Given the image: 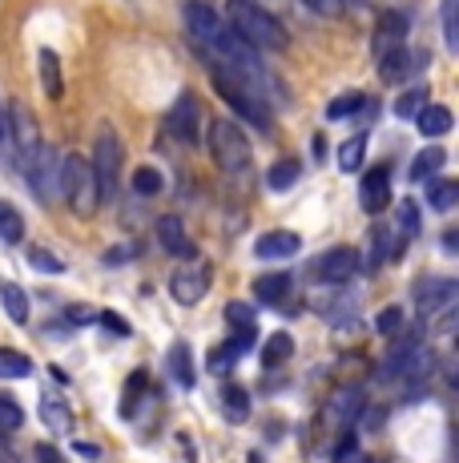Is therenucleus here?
Masks as SVG:
<instances>
[{
  "label": "nucleus",
  "mask_w": 459,
  "mask_h": 463,
  "mask_svg": "<svg viewBox=\"0 0 459 463\" xmlns=\"http://www.w3.org/2000/svg\"><path fill=\"white\" fill-rule=\"evenodd\" d=\"M222 21L234 29L238 41H246L254 52H282L290 44V33L282 29V21L275 13H267V8H254L246 5V0H226V13Z\"/></svg>",
  "instance_id": "f257e3e1"
},
{
  "label": "nucleus",
  "mask_w": 459,
  "mask_h": 463,
  "mask_svg": "<svg viewBox=\"0 0 459 463\" xmlns=\"http://www.w3.org/2000/svg\"><path fill=\"white\" fill-rule=\"evenodd\" d=\"M210 157H214V165L230 177L250 174L254 149H250V141H246V133H242L238 121L214 118V126H210Z\"/></svg>",
  "instance_id": "f03ea898"
},
{
  "label": "nucleus",
  "mask_w": 459,
  "mask_h": 463,
  "mask_svg": "<svg viewBox=\"0 0 459 463\" xmlns=\"http://www.w3.org/2000/svg\"><path fill=\"white\" fill-rule=\"evenodd\" d=\"M121 165H126V149H121V137L113 126H101L97 129V141H93V162H89V174H93V190L101 202H109L121 185Z\"/></svg>",
  "instance_id": "7ed1b4c3"
},
{
  "label": "nucleus",
  "mask_w": 459,
  "mask_h": 463,
  "mask_svg": "<svg viewBox=\"0 0 459 463\" xmlns=\"http://www.w3.org/2000/svg\"><path fill=\"white\" fill-rule=\"evenodd\" d=\"M57 190L65 194L69 202H73V213L77 218H93L97 206H101V198H97L93 190V174H89V162L77 154H69L65 162L57 169Z\"/></svg>",
  "instance_id": "20e7f679"
},
{
  "label": "nucleus",
  "mask_w": 459,
  "mask_h": 463,
  "mask_svg": "<svg viewBox=\"0 0 459 463\" xmlns=\"http://www.w3.org/2000/svg\"><path fill=\"white\" fill-rule=\"evenodd\" d=\"M8 146H13V157H16V165H21L24 174L37 165L41 154H45L41 129H37V121H33V113H29V105L24 101L8 105Z\"/></svg>",
  "instance_id": "39448f33"
},
{
  "label": "nucleus",
  "mask_w": 459,
  "mask_h": 463,
  "mask_svg": "<svg viewBox=\"0 0 459 463\" xmlns=\"http://www.w3.org/2000/svg\"><path fill=\"white\" fill-rule=\"evenodd\" d=\"M214 89H218V97L234 109V118H242V121H250L254 129H262L267 133L270 126H275V109H270L267 101H258V97H250V93H242L238 85H230L226 77H218L214 73Z\"/></svg>",
  "instance_id": "423d86ee"
},
{
  "label": "nucleus",
  "mask_w": 459,
  "mask_h": 463,
  "mask_svg": "<svg viewBox=\"0 0 459 463\" xmlns=\"http://www.w3.org/2000/svg\"><path fill=\"white\" fill-rule=\"evenodd\" d=\"M359 266H363V258H359L355 246H334V250H326L319 262L311 266V274L319 282H331V287H342V282H351L359 274Z\"/></svg>",
  "instance_id": "0eeeda50"
},
{
  "label": "nucleus",
  "mask_w": 459,
  "mask_h": 463,
  "mask_svg": "<svg viewBox=\"0 0 459 463\" xmlns=\"http://www.w3.org/2000/svg\"><path fill=\"white\" fill-rule=\"evenodd\" d=\"M165 126H170V133L182 141V146H193V141H198V129H201V101L190 93V89H182L178 101L170 105V118H165Z\"/></svg>",
  "instance_id": "6e6552de"
},
{
  "label": "nucleus",
  "mask_w": 459,
  "mask_h": 463,
  "mask_svg": "<svg viewBox=\"0 0 459 463\" xmlns=\"http://www.w3.org/2000/svg\"><path fill=\"white\" fill-rule=\"evenodd\" d=\"M359 198H363L367 213H383L387 202H391V165L387 162L370 165L363 174V182H359Z\"/></svg>",
  "instance_id": "1a4fd4ad"
},
{
  "label": "nucleus",
  "mask_w": 459,
  "mask_h": 463,
  "mask_svg": "<svg viewBox=\"0 0 459 463\" xmlns=\"http://www.w3.org/2000/svg\"><path fill=\"white\" fill-rule=\"evenodd\" d=\"M210 290V266L198 262V266H185L170 279V295L182 302V307H193V302H201Z\"/></svg>",
  "instance_id": "9d476101"
},
{
  "label": "nucleus",
  "mask_w": 459,
  "mask_h": 463,
  "mask_svg": "<svg viewBox=\"0 0 459 463\" xmlns=\"http://www.w3.org/2000/svg\"><path fill=\"white\" fill-rule=\"evenodd\" d=\"M415 298H419L423 318H427V315H444V310L455 307L459 287H455V279H427V287L415 290Z\"/></svg>",
  "instance_id": "9b49d317"
},
{
  "label": "nucleus",
  "mask_w": 459,
  "mask_h": 463,
  "mask_svg": "<svg viewBox=\"0 0 459 463\" xmlns=\"http://www.w3.org/2000/svg\"><path fill=\"white\" fill-rule=\"evenodd\" d=\"M303 250V238L295 234V230H267V234L258 238V246H254V254L262 258V262H278V258H295Z\"/></svg>",
  "instance_id": "f8f14e48"
},
{
  "label": "nucleus",
  "mask_w": 459,
  "mask_h": 463,
  "mask_svg": "<svg viewBox=\"0 0 459 463\" xmlns=\"http://www.w3.org/2000/svg\"><path fill=\"white\" fill-rule=\"evenodd\" d=\"M157 246H162L165 254H173V258H193V242H190V234H185V226H182V218L178 213H165L162 222H157Z\"/></svg>",
  "instance_id": "ddd939ff"
},
{
  "label": "nucleus",
  "mask_w": 459,
  "mask_h": 463,
  "mask_svg": "<svg viewBox=\"0 0 459 463\" xmlns=\"http://www.w3.org/2000/svg\"><path fill=\"white\" fill-rule=\"evenodd\" d=\"M407 29H411V21L403 13H383V16H379L375 37H370V49H375V57H383L387 49H395V44L407 41Z\"/></svg>",
  "instance_id": "4468645a"
},
{
  "label": "nucleus",
  "mask_w": 459,
  "mask_h": 463,
  "mask_svg": "<svg viewBox=\"0 0 459 463\" xmlns=\"http://www.w3.org/2000/svg\"><path fill=\"white\" fill-rule=\"evenodd\" d=\"M165 371L173 375V383L178 387L190 391L193 383H198V371H193V351H190V343H173L170 346V354H165Z\"/></svg>",
  "instance_id": "2eb2a0df"
},
{
  "label": "nucleus",
  "mask_w": 459,
  "mask_h": 463,
  "mask_svg": "<svg viewBox=\"0 0 459 463\" xmlns=\"http://www.w3.org/2000/svg\"><path fill=\"white\" fill-rule=\"evenodd\" d=\"M375 65H379V77H383L387 85H399L403 77L411 73V49L407 44H395V49H387L383 57H375Z\"/></svg>",
  "instance_id": "dca6fc26"
},
{
  "label": "nucleus",
  "mask_w": 459,
  "mask_h": 463,
  "mask_svg": "<svg viewBox=\"0 0 459 463\" xmlns=\"http://www.w3.org/2000/svg\"><path fill=\"white\" fill-rule=\"evenodd\" d=\"M41 420H45L57 435L73 431V411L65 407V399H61L57 391H41Z\"/></svg>",
  "instance_id": "f3484780"
},
{
  "label": "nucleus",
  "mask_w": 459,
  "mask_h": 463,
  "mask_svg": "<svg viewBox=\"0 0 459 463\" xmlns=\"http://www.w3.org/2000/svg\"><path fill=\"white\" fill-rule=\"evenodd\" d=\"M415 126H419L423 137H444V133H452V109L447 105H423L419 118H415Z\"/></svg>",
  "instance_id": "a211bd4d"
},
{
  "label": "nucleus",
  "mask_w": 459,
  "mask_h": 463,
  "mask_svg": "<svg viewBox=\"0 0 459 463\" xmlns=\"http://www.w3.org/2000/svg\"><path fill=\"white\" fill-rule=\"evenodd\" d=\"M37 73H41V85H45V93L52 101H61V93H65V77H61V61L52 49H41L37 52Z\"/></svg>",
  "instance_id": "6ab92c4d"
},
{
  "label": "nucleus",
  "mask_w": 459,
  "mask_h": 463,
  "mask_svg": "<svg viewBox=\"0 0 459 463\" xmlns=\"http://www.w3.org/2000/svg\"><path fill=\"white\" fill-rule=\"evenodd\" d=\"M290 295V274L286 270H275V274H262L258 282H254V298L267 302V307H278L282 298Z\"/></svg>",
  "instance_id": "aec40b11"
},
{
  "label": "nucleus",
  "mask_w": 459,
  "mask_h": 463,
  "mask_svg": "<svg viewBox=\"0 0 459 463\" xmlns=\"http://www.w3.org/2000/svg\"><path fill=\"white\" fill-rule=\"evenodd\" d=\"M423 185H427V206L436 213H452L455 210V202H459V185L455 182H447V177H431V182H423Z\"/></svg>",
  "instance_id": "412c9836"
},
{
  "label": "nucleus",
  "mask_w": 459,
  "mask_h": 463,
  "mask_svg": "<svg viewBox=\"0 0 459 463\" xmlns=\"http://www.w3.org/2000/svg\"><path fill=\"white\" fill-rule=\"evenodd\" d=\"M444 165H447V149H439V146L419 149V157L411 162V182H431Z\"/></svg>",
  "instance_id": "4be33fe9"
},
{
  "label": "nucleus",
  "mask_w": 459,
  "mask_h": 463,
  "mask_svg": "<svg viewBox=\"0 0 459 463\" xmlns=\"http://www.w3.org/2000/svg\"><path fill=\"white\" fill-rule=\"evenodd\" d=\"M222 415L230 423H246V420H250V395H246V387L226 383V387H222Z\"/></svg>",
  "instance_id": "5701e85b"
},
{
  "label": "nucleus",
  "mask_w": 459,
  "mask_h": 463,
  "mask_svg": "<svg viewBox=\"0 0 459 463\" xmlns=\"http://www.w3.org/2000/svg\"><path fill=\"white\" fill-rule=\"evenodd\" d=\"M290 354H295V338H290L286 331L267 335V343H262V367H282Z\"/></svg>",
  "instance_id": "b1692460"
},
{
  "label": "nucleus",
  "mask_w": 459,
  "mask_h": 463,
  "mask_svg": "<svg viewBox=\"0 0 459 463\" xmlns=\"http://www.w3.org/2000/svg\"><path fill=\"white\" fill-rule=\"evenodd\" d=\"M298 177H303V165H298L295 157H282V162H275V165H270V174H267V185H270V190H275V194H286L290 185L298 182Z\"/></svg>",
  "instance_id": "393cba45"
},
{
  "label": "nucleus",
  "mask_w": 459,
  "mask_h": 463,
  "mask_svg": "<svg viewBox=\"0 0 459 463\" xmlns=\"http://www.w3.org/2000/svg\"><path fill=\"white\" fill-rule=\"evenodd\" d=\"M363 154H367V133H355L339 146V169L342 174H359L363 169Z\"/></svg>",
  "instance_id": "a878e982"
},
{
  "label": "nucleus",
  "mask_w": 459,
  "mask_h": 463,
  "mask_svg": "<svg viewBox=\"0 0 459 463\" xmlns=\"http://www.w3.org/2000/svg\"><path fill=\"white\" fill-rule=\"evenodd\" d=\"M24 238V218L16 206H8V202H0V242L16 246Z\"/></svg>",
  "instance_id": "bb28decb"
},
{
  "label": "nucleus",
  "mask_w": 459,
  "mask_h": 463,
  "mask_svg": "<svg viewBox=\"0 0 459 463\" xmlns=\"http://www.w3.org/2000/svg\"><path fill=\"white\" fill-rule=\"evenodd\" d=\"M0 302H5V315L13 318V323H29V295H24L21 287H0Z\"/></svg>",
  "instance_id": "cd10ccee"
},
{
  "label": "nucleus",
  "mask_w": 459,
  "mask_h": 463,
  "mask_svg": "<svg viewBox=\"0 0 459 463\" xmlns=\"http://www.w3.org/2000/svg\"><path fill=\"white\" fill-rule=\"evenodd\" d=\"M33 375V363H29V354H21V351H0V379H29Z\"/></svg>",
  "instance_id": "c85d7f7f"
},
{
  "label": "nucleus",
  "mask_w": 459,
  "mask_h": 463,
  "mask_svg": "<svg viewBox=\"0 0 459 463\" xmlns=\"http://www.w3.org/2000/svg\"><path fill=\"white\" fill-rule=\"evenodd\" d=\"M359 109H363V93H342L326 105V121H347V118H355Z\"/></svg>",
  "instance_id": "c756f323"
},
{
  "label": "nucleus",
  "mask_w": 459,
  "mask_h": 463,
  "mask_svg": "<svg viewBox=\"0 0 459 463\" xmlns=\"http://www.w3.org/2000/svg\"><path fill=\"white\" fill-rule=\"evenodd\" d=\"M427 105V89H407V93L395 97V118H419V109Z\"/></svg>",
  "instance_id": "7c9ffc66"
},
{
  "label": "nucleus",
  "mask_w": 459,
  "mask_h": 463,
  "mask_svg": "<svg viewBox=\"0 0 459 463\" xmlns=\"http://www.w3.org/2000/svg\"><path fill=\"white\" fill-rule=\"evenodd\" d=\"M399 230H403V238H419V230H423V222H419V202H411V198H403L399 202Z\"/></svg>",
  "instance_id": "2f4dec72"
},
{
  "label": "nucleus",
  "mask_w": 459,
  "mask_h": 463,
  "mask_svg": "<svg viewBox=\"0 0 459 463\" xmlns=\"http://www.w3.org/2000/svg\"><path fill=\"white\" fill-rule=\"evenodd\" d=\"M24 423V411L21 403H16L8 391H0V431H16V427Z\"/></svg>",
  "instance_id": "473e14b6"
},
{
  "label": "nucleus",
  "mask_w": 459,
  "mask_h": 463,
  "mask_svg": "<svg viewBox=\"0 0 459 463\" xmlns=\"http://www.w3.org/2000/svg\"><path fill=\"white\" fill-rule=\"evenodd\" d=\"M141 391H145V371H134L126 391H121V415H126V420H134V399H141Z\"/></svg>",
  "instance_id": "72a5a7b5"
},
{
  "label": "nucleus",
  "mask_w": 459,
  "mask_h": 463,
  "mask_svg": "<svg viewBox=\"0 0 459 463\" xmlns=\"http://www.w3.org/2000/svg\"><path fill=\"white\" fill-rule=\"evenodd\" d=\"M359 403H363V391H339V395H334V415H339L342 423L355 420V415H359Z\"/></svg>",
  "instance_id": "f704fd0d"
},
{
  "label": "nucleus",
  "mask_w": 459,
  "mask_h": 463,
  "mask_svg": "<svg viewBox=\"0 0 459 463\" xmlns=\"http://www.w3.org/2000/svg\"><path fill=\"white\" fill-rule=\"evenodd\" d=\"M134 190L141 194V198H154V194L162 190V174H157L154 165H141L134 174Z\"/></svg>",
  "instance_id": "c9c22d12"
},
{
  "label": "nucleus",
  "mask_w": 459,
  "mask_h": 463,
  "mask_svg": "<svg viewBox=\"0 0 459 463\" xmlns=\"http://www.w3.org/2000/svg\"><path fill=\"white\" fill-rule=\"evenodd\" d=\"M375 331L387 335V338L399 335L403 331V310L399 307H383V310H379V318H375Z\"/></svg>",
  "instance_id": "e433bc0d"
},
{
  "label": "nucleus",
  "mask_w": 459,
  "mask_h": 463,
  "mask_svg": "<svg viewBox=\"0 0 459 463\" xmlns=\"http://www.w3.org/2000/svg\"><path fill=\"white\" fill-rule=\"evenodd\" d=\"M439 21H444V44L447 49H459V33H455V0H444L439 5Z\"/></svg>",
  "instance_id": "4c0bfd02"
},
{
  "label": "nucleus",
  "mask_w": 459,
  "mask_h": 463,
  "mask_svg": "<svg viewBox=\"0 0 459 463\" xmlns=\"http://www.w3.org/2000/svg\"><path fill=\"white\" fill-rule=\"evenodd\" d=\"M226 323L238 331H254V310L246 302H226Z\"/></svg>",
  "instance_id": "58836bf2"
},
{
  "label": "nucleus",
  "mask_w": 459,
  "mask_h": 463,
  "mask_svg": "<svg viewBox=\"0 0 459 463\" xmlns=\"http://www.w3.org/2000/svg\"><path fill=\"white\" fill-rule=\"evenodd\" d=\"M29 266H33V270H41V274H61V270H65V262H61L57 254H49V250H33Z\"/></svg>",
  "instance_id": "ea45409f"
},
{
  "label": "nucleus",
  "mask_w": 459,
  "mask_h": 463,
  "mask_svg": "<svg viewBox=\"0 0 459 463\" xmlns=\"http://www.w3.org/2000/svg\"><path fill=\"white\" fill-rule=\"evenodd\" d=\"M387 242H391V230H387V226H375V234H370V246H375V250H370V266H375L379 258L395 254V250H391V246H387ZM395 258H399V254H395Z\"/></svg>",
  "instance_id": "a19ab883"
},
{
  "label": "nucleus",
  "mask_w": 459,
  "mask_h": 463,
  "mask_svg": "<svg viewBox=\"0 0 459 463\" xmlns=\"http://www.w3.org/2000/svg\"><path fill=\"white\" fill-rule=\"evenodd\" d=\"M334 463H367L363 451L355 448V435H347V439L339 443V451H334Z\"/></svg>",
  "instance_id": "79ce46f5"
},
{
  "label": "nucleus",
  "mask_w": 459,
  "mask_h": 463,
  "mask_svg": "<svg viewBox=\"0 0 459 463\" xmlns=\"http://www.w3.org/2000/svg\"><path fill=\"white\" fill-rule=\"evenodd\" d=\"M303 5L319 16H339L342 13V0H303Z\"/></svg>",
  "instance_id": "37998d69"
},
{
  "label": "nucleus",
  "mask_w": 459,
  "mask_h": 463,
  "mask_svg": "<svg viewBox=\"0 0 459 463\" xmlns=\"http://www.w3.org/2000/svg\"><path fill=\"white\" fill-rule=\"evenodd\" d=\"M37 463H65V456L52 443H37Z\"/></svg>",
  "instance_id": "c03bdc74"
},
{
  "label": "nucleus",
  "mask_w": 459,
  "mask_h": 463,
  "mask_svg": "<svg viewBox=\"0 0 459 463\" xmlns=\"http://www.w3.org/2000/svg\"><path fill=\"white\" fill-rule=\"evenodd\" d=\"M101 323H105V326H109V331H117V335H129V326H126V323H121V318H117V315H109V310H105V315H101Z\"/></svg>",
  "instance_id": "a18cd8bd"
},
{
  "label": "nucleus",
  "mask_w": 459,
  "mask_h": 463,
  "mask_svg": "<svg viewBox=\"0 0 459 463\" xmlns=\"http://www.w3.org/2000/svg\"><path fill=\"white\" fill-rule=\"evenodd\" d=\"M69 323H89V315H85V307H73V310H69Z\"/></svg>",
  "instance_id": "49530a36"
},
{
  "label": "nucleus",
  "mask_w": 459,
  "mask_h": 463,
  "mask_svg": "<svg viewBox=\"0 0 459 463\" xmlns=\"http://www.w3.org/2000/svg\"><path fill=\"white\" fill-rule=\"evenodd\" d=\"M77 451H81V456H85V459H97V456H101V451H97V448H93V443H77Z\"/></svg>",
  "instance_id": "de8ad7c7"
},
{
  "label": "nucleus",
  "mask_w": 459,
  "mask_h": 463,
  "mask_svg": "<svg viewBox=\"0 0 459 463\" xmlns=\"http://www.w3.org/2000/svg\"><path fill=\"white\" fill-rule=\"evenodd\" d=\"M444 250H447V254L459 250V246H455V230H447V234H444Z\"/></svg>",
  "instance_id": "09e8293b"
},
{
  "label": "nucleus",
  "mask_w": 459,
  "mask_h": 463,
  "mask_svg": "<svg viewBox=\"0 0 459 463\" xmlns=\"http://www.w3.org/2000/svg\"><path fill=\"white\" fill-rule=\"evenodd\" d=\"M246 5H254V8H267V13H270V5H278V0H246Z\"/></svg>",
  "instance_id": "8fccbe9b"
},
{
  "label": "nucleus",
  "mask_w": 459,
  "mask_h": 463,
  "mask_svg": "<svg viewBox=\"0 0 459 463\" xmlns=\"http://www.w3.org/2000/svg\"><path fill=\"white\" fill-rule=\"evenodd\" d=\"M0 141H5V113H0Z\"/></svg>",
  "instance_id": "3c124183"
}]
</instances>
